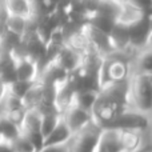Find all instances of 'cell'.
Returning <instances> with one entry per match:
<instances>
[{
  "instance_id": "1",
  "label": "cell",
  "mask_w": 152,
  "mask_h": 152,
  "mask_svg": "<svg viewBox=\"0 0 152 152\" xmlns=\"http://www.w3.org/2000/svg\"><path fill=\"white\" fill-rule=\"evenodd\" d=\"M128 79L110 81L97 89V96L91 110V118L100 127H108L127 107Z\"/></svg>"
},
{
  "instance_id": "2",
  "label": "cell",
  "mask_w": 152,
  "mask_h": 152,
  "mask_svg": "<svg viewBox=\"0 0 152 152\" xmlns=\"http://www.w3.org/2000/svg\"><path fill=\"white\" fill-rule=\"evenodd\" d=\"M127 107L145 115H151L152 110V75L131 74L128 77Z\"/></svg>"
},
{
  "instance_id": "3",
  "label": "cell",
  "mask_w": 152,
  "mask_h": 152,
  "mask_svg": "<svg viewBox=\"0 0 152 152\" xmlns=\"http://www.w3.org/2000/svg\"><path fill=\"white\" fill-rule=\"evenodd\" d=\"M102 127L91 120L71 136L72 152H95Z\"/></svg>"
},
{
  "instance_id": "4",
  "label": "cell",
  "mask_w": 152,
  "mask_h": 152,
  "mask_svg": "<svg viewBox=\"0 0 152 152\" xmlns=\"http://www.w3.org/2000/svg\"><path fill=\"white\" fill-rule=\"evenodd\" d=\"M13 66H15V80L21 81H36L39 77L40 66L37 61L24 53L13 52Z\"/></svg>"
},
{
  "instance_id": "5",
  "label": "cell",
  "mask_w": 152,
  "mask_h": 152,
  "mask_svg": "<svg viewBox=\"0 0 152 152\" xmlns=\"http://www.w3.org/2000/svg\"><path fill=\"white\" fill-rule=\"evenodd\" d=\"M61 119L63 121L67 124V127L69 128L71 134L74 135L75 132H77L79 129H81L86 124H88L92 120L91 118V112L84 111L81 108L76 107V105L69 104L66 110H63L60 112Z\"/></svg>"
},
{
  "instance_id": "6",
  "label": "cell",
  "mask_w": 152,
  "mask_h": 152,
  "mask_svg": "<svg viewBox=\"0 0 152 152\" xmlns=\"http://www.w3.org/2000/svg\"><path fill=\"white\" fill-rule=\"evenodd\" d=\"M120 129L113 127H102L95 152H121Z\"/></svg>"
},
{
  "instance_id": "7",
  "label": "cell",
  "mask_w": 152,
  "mask_h": 152,
  "mask_svg": "<svg viewBox=\"0 0 152 152\" xmlns=\"http://www.w3.org/2000/svg\"><path fill=\"white\" fill-rule=\"evenodd\" d=\"M147 13L143 11L140 7H137L132 0H121L120 1V10H119V13L116 16V21L115 23L123 24V26H132L136 21H139L142 18H144Z\"/></svg>"
},
{
  "instance_id": "8",
  "label": "cell",
  "mask_w": 152,
  "mask_h": 152,
  "mask_svg": "<svg viewBox=\"0 0 152 152\" xmlns=\"http://www.w3.org/2000/svg\"><path fill=\"white\" fill-rule=\"evenodd\" d=\"M58 66H60L64 71L69 72L75 71L81 63V55L79 52H76L75 50H72L71 47H68L67 44H64L60 50L58 51L55 56L52 59Z\"/></svg>"
},
{
  "instance_id": "9",
  "label": "cell",
  "mask_w": 152,
  "mask_h": 152,
  "mask_svg": "<svg viewBox=\"0 0 152 152\" xmlns=\"http://www.w3.org/2000/svg\"><path fill=\"white\" fill-rule=\"evenodd\" d=\"M8 15L23 16L27 19H35L34 0H3Z\"/></svg>"
},
{
  "instance_id": "10",
  "label": "cell",
  "mask_w": 152,
  "mask_h": 152,
  "mask_svg": "<svg viewBox=\"0 0 152 152\" xmlns=\"http://www.w3.org/2000/svg\"><path fill=\"white\" fill-rule=\"evenodd\" d=\"M108 36L113 51H124L129 47V29L127 26L115 23Z\"/></svg>"
},
{
  "instance_id": "11",
  "label": "cell",
  "mask_w": 152,
  "mask_h": 152,
  "mask_svg": "<svg viewBox=\"0 0 152 152\" xmlns=\"http://www.w3.org/2000/svg\"><path fill=\"white\" fill-rule=\"evenodd\" d=\"M71 136H72V134H71V131H69V128L63 121V119L60 118V120H59V123L56 124L55 128H53L52 131L43 139V145L60 144V143H64V142H67V140H69Z\"/></svg>"
},
{
  "instance_id": "12",
  "label": "cell",
  "mask_w": 152,
  "mask_h": 152,
  "mask_svg": "<svg viewBox=\"0 0 152 152\" xmlns=\"http://www.w3.org/2000/svg\"><path fill=\"white\" fill-rule=\"evenodd\" d=\"M97 96V89H83V91H76L72 95L71 104L81 108L84 111L91 112L94 103Z\"/></svg>"
},
{
  "instance_id": "13",
  "label": "cell",
  "mask_w": 152,
  "mask_h": 152,
  "mask_svg": "<svg viewBox=\"0 0 152 152\" xmlns=\"http://www.w3.org/2000/svg\"><path fill=\"white\" fill-rule=\"evenodd\" d=\"M60 112H50V113H42V119H40V134H42L43 139L52 131L56 127V124L60 120Z\"/></svg>"
},
{
  "instance_id": "14",
  "label": "cell",
  "mask_w": 152,
  "mask_h": 152,
  "mask_svg": "<svg viewBox=\"0 0 152 152\" xmlns=\"http://www.w3.org/2000/svg\"><path fill=\"white\" fill-rule=\"evenodd\" d=\"M11 143V147L15 152H37L36 147L19 131V134L15 137H12L11 140H8Z\"/></svg>"
},
{
  "instance_id": "15",
  "label": "cell",
  "mask_w": 152,
  "mask_h": 152,
  "mask_svg": "<svg viewBox=\"0 0 152 152\" xmlns=\"http://www.w3.org/2000/svg\"><path fill=\"white\" fill-rule=\"evenodd\" d=\"M37 152H72L71 148V137L69 140L60 144H51V145H43Z\"/></svg>"
},
{
  "instance_id": "16",
  "label": "cell",
  "mask_w": 152,
  "mask_h": 152,
  "mask_svg": "<svg viewBox=\"0 0 152 152\" xmlns=\"http://www.w3.org/2000/svg\"><path fill=\"white\" fill-rule=\"evenodd\" d=\"M0 152H15L11 147V143L8 140H1L0 142Z\"/></svg>"
},
{
  "instance_id": "17",
  "label": "cell",
  "mask_w": 152,
  "mask_h": 152,
  "mask_svg": "<svg viewBox=\"0 0 152 152\" xmlns=\"http://www.w3.org/2000/svg\"><path fill=\"white\" fill-rule=\"evenodd\" d=\"M148 150H152L151 147H140L137 150H134V151H121V152H147Z\"/></svg>"
},
{
  "instance_id": "18",
  "label": "cell",
  "mask_w": 152,
  "mask_h": 152,
  "mask_svg": "<svg viewBox=\"0 0 152 152\" xmlns=\"http://www.w3.org/2000/svg\"><path fill=\"white\" fill-rule=\"evenodd\" d=\"M1 140H4V139H3V136H1V135H0V142H1Z\"/></svg>"
},
{
  "instance_id": "19",
  "label": "cell",
  "mask_w": 152,
  "mask_h": 152,
  "mask_svg": "<svg viewBox=\"0 0 152 152\" xmlns=\"http://www.w3.org/2000/svg\"><path fill=\"white\" fill-rule=\"evenodd\" d=\"M147 152H152V150H148V151H147Z\"/></svg>"
}]
</instances>
